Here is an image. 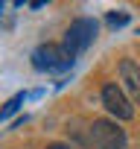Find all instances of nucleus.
<instances>
[{
  "label": "nucleus",
  "mask_w": 140,
  "mask_h": 149,
  "mask_svg": "<svg viewBox=\"0 0 140 149\" xmlns=\"http://www.w3.org/2000/svg\"><path fill=\"white\" fill-rule=\"evenodd\" d=\"M102 105L108 108V114L114 120H131L134 117V105H131V100L125 97V91L117 82H108L102 88Z\"/></svg>",
  "instance_id": "20e7f679"
},
{
  "label": "nucleus",
  "mask_w": 140,
  "mask_h": 149,
  "mask_svg": "<svg viewBox=\"0 0 140 149\" xmlns=\"http://www.w3.org/2000/svg\"><path fill=\"white\" fill-rule=\"evenodd\" d=\"M24 100H26V94H15V97H12V100L3 105V108H0V120H9V117H12V114H15V111L24 105Z\"/></svg>",
  "instance_id": "423d86ee"
},
{
  "label": "nucleus",
  "mask_w": 140,
  "mask_h": 149,
  "mask_svg": "<svg viewBox=\"0 0 140 149\" xmlns=\"http://www.w3.org/2000/svg\"><path fill=\"white\" fill-rule=\"evenodd\" d=\"M94 38H96V21H94V18H79V21L70 24V29H67L61 47L67 50L70 58H76L79 53H85V50L94 44Z\"/></svg>",
  "instance_id": "f257e3e1"
},
{
  "label": "nucleus",
  "mask_w": 140,
  "mask_h": 149,
  "mask_svg": "<svg viewBox=\"0 0 140 149\" xmlns=\"http://www.w3.org/2000/svg\"><path fill=\"white\" fill-rule=\"evenodd\" d=\"M128 24V15L125 12H111L108 15V26H125Z\"/></svg>",
  "instance_id": "0eeeda50"
},
{
  "label": "nucleus",
  "mask_w": 140,
  "mask_h": 149,
  "mask_svg": "<svg viewBox=\"0 0 140 149\" xmlns=\"http://www.w3.org/2000/svg\"><path fill=\"white\" fill-rule=\"evenodd\" d=\"M120 79H123L125 94L140 105V64L134 58H123L120 61Z\"/></svg>",
  "instance_id": "39448f33"
},
{
  "label": "nucleus",
  "mask_w": 140,
  "mask_h": 149,
  "mask_svg": "<svg viewBox=\"0 0 140 149\" xmlns=\"http://www.w3.org/2000/svg\"><path fill=\"white\" fill-rule=\"evenodd\" d=\"M91 143L94 149H125V132L117 120H94L91 126Z\"/></svg>",
  "instance_id": "7ed1b4c3"
},
{
  "label": "nucleus",
  "mask_w": 140,
  "mask_h": 149,
  "mask_svg": "<svg viewBox=\"0 0 140 149\" xmlns=\"http://www.w3.org/2000/svg\"><path fill=\"white\" fill-rule=\"evenodd\" d=\"M47 149H73V146H70V143H50Z\"/></svg>",
  "instance_id": "6e6552de"
},
{
  "label": "nucleus",
  "mask_w": 140,
  "mask_h": 149,
  "mask_svg": "<svg viewBox=\"0 0 140 149\" xmlns=\"http://www.w3.org/2000/svg\"><path fill=\"white\" fill-rule=\"evenodd\" d=\"M73 64V58L67 56V50L61 44H41L32 50V67L41 73H61Z\"/></svg>",
  "instance_id": "f03ea898"
}]
</instances>
